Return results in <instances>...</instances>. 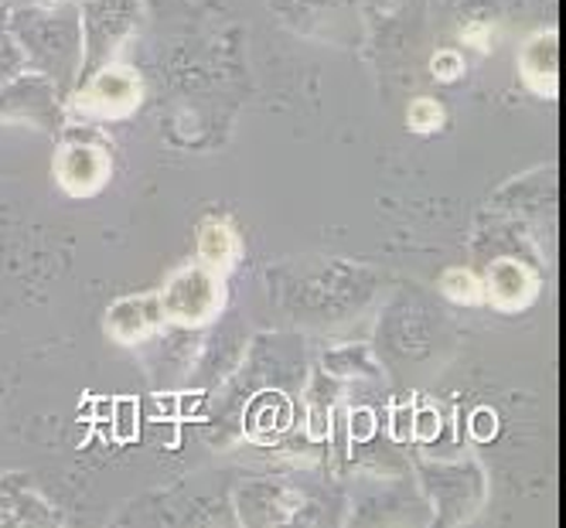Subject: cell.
Here are the masks:
<instances>
[{
    "label": "cell",
    "mask_w": 566,
    "mask_h": 528,
    "mask_svg": "<svg viewBox=\"0 0 566 528\" xmlns=\"http://www.w3.org/2000/svg\"><path fill=\"white\" fill-rule=\"evenodd\" d=\"M65 8H24L18 11L8 28L18 38L24 59H31L45 75L62 68L72 72L83 65V31L78 18H65Z\"/></svg>",
    "instance_id": "cell-1"
},
{
    "label": "cell",
    "mask_w": 566,
    "mask_h": 528,
    "mask_svg": "<svg viewBox=\"0 0 566 528\" xmlns=\"http://www.w3.org/2000/svg\"><path fill=\"white\" fill-rule=\"evenodd\" d=\"M144 103V83L130 65L106 62L90 72L83 83H75L69 99V116L78 124H116L130 119Z\"/></svg>",
    "instance_id": "cell-2"
},
{
    "label": "cell",
    "mask_w": 566,
    "mask_h": 528,
    "mask_svg": "<svg viewBox=\"0 0 566 528\" xmlns=\"http://www.w3.org/2000/svg\"><path fill=\"white\" fill-rule=\"evenodd\" d=\"M160 307H165L168 324L178 328H206L226 307L222 273L209 270L206 263L181 266L160 291Z\"/></svg>",
    "instance_id": "cell-3"
},
{
    "label": "cell",
    "mask_w": 566,
    "mask_h": 528,
    "mask_svg": "<svg viewBox=\"0 0 566 528\" xmlns=\"http://www.w3.org/2000/svg\"><path fill=\"white\" fill-rule=\"evenodd\" d=\"M140 0H86L78 31H83V65H78V83L113 62L116 49L127 42L137 24Z\"/></svg>",
    "instance_id": "cell-4"
},
{
    "label": "cell",
    "mask_w": 566,
    "mask_h": 528,
    "mask_svg": "<svg viewBox=\"0 0 566 528\" xmlns=\"http://www.w3.org/2000/svg\"><path fill=\"white\" fill-rule=\"evenodd\" d=\"M0 116L14 119V124H28L38 130H62L65 124V106L59 96V86L45 72H18L4 78L0 86Z\"/></svg>",
    "instance_id": "cell-5"
},
{
    "label": "cell",
    "mask_w": 566,
    "mask_h": 528,
    "mask_svg": "<svg viewBox=\"0 0 566 528\" xmlns=\"http://www.w3.org/2000/svg\"><path fill=\"white\" fill-rule=\"evenodd\" d=\"M113 178V154L93 140H65L55 154V181L69 198H93Z\"/></svg>",
    "instance_id": "cell-6"
},
{
    "label": "cell",
    "mask_w": 566,
    "mask_h": 528,
    "mask_svg": "<svg viewBox=\"0 0 566 528\" xmlns=\"http://www.w3.org/2000/svg\"><path fill=\"white\" fill-rule=\"evenodd\" d=\"M484 283V300L502 314H518L525 307H533L539 297V276L533 266H525L515 256H499L489 263L481 276Z\"/></svg>",
    "instance_id": "cell-7"
},
{
    "label": "cell",
    "mask_w": 566,
    "mask_h": 528,
    "mask_svg": "<svg viewBox=\"0 0 566 528\" xmlns=\"http://www.w3.org/2000/svg\"><path fill=\"white\" fill-rule=\"evenodd\" d=\"M168 324L160 294H130L106 310L103 328L116 345H144Z\"/></svg>",
    "instance_id": "cell-8"
},
{
    "label": "cell",
    "mask_w": 566,
    "mask_h": 528,
    "mask_svg": "<svg viewBox=\"0 0 566 528\" xmlns=\"http://www.w3.org/2000/svg\"><path fill=\"white\" fill-rule=\"evenodd\" d=\"M518 75L530 93L553 99L559 89V34L539 31L518 52Z\"/></svg>",
    "instance_id": "cell-9"
},
{
    "label": "cell",
    "mask_w": 566,
    "mask_h": 528,
    "mask_svg": "<svg viewBox=\"0 0 566 528\" xmlns=\"http://www.w3.org/2000/svg\"><path fill=\"white\" fill-rule=\"evenodd\" d=\"M62 511L52 508L18 474H0V525H59Z\"/></svg>",
    "instance_id": "cell-10"
},
{
    "label": "cell",
    "mask_w": 566,
    "mask_h": 528,
    "mask_svg": "<svg viewBox=\"0 0 566 528\" xmlns=\"http://www.w3.org/2000/svg\"><path fill=\"white\" fill-rule=\"evenodd\" d=\"M239 260V235L226 219H209L198 229V263L216 273H229Z\"/></svg>",
    "instance_id": "cell-11"
},
{
    "label": "cell",
    "mask_w": 566,
    "mask_h": 528,
    "mask_svg": "<svg viewBox=\"0 0 566 528\" xmlns=\"http://www.w3.org/2000/svg\"><path fill=\"white\" fill-rule=\"evenodd\" d=\"M325 372H332L335 379H358V376H379L376 361L369 358V348L352 345V348H338L325 355Z\"/></svg>",
    "instance_id": "cell-12"
},
{
    "label": "cell",
    "mask_w": 566,
    "mask_h": 528,
    "mask_svg": "<svg viewBox=\"0 0 566 528\" xmlns=\"http://www.w3.org/2000/svg\"><path fill=\"white\" fill-rule=\"evenodd\" d=\"M440 294L454 300V304H484V283L474 270H464V266H454L440 276Z\"/></svg>",
    "instance_id": "cell-13"
},
{
    "label": "cell",
    "mask_w": 566,
    "mask_h": 528,
    "mask_svg": "<svg viewBox=\"0 0 566 528\" xmlns=\"http://www.w3.org/2000/svg\"><path fill=\"white\" fill-rule=\"evenodd\" d=\"M443 119H448V113H443V106L430 96H420L410 103L407 109V127L413 134H437L443 127Z\"/></svg>",
    "instance_id": "cell-14"
},
{
    "label": "cell",
    "mask_w": 566,
    "mask_h": 528,
    "mask_svg": "<svg viewBox=\"0 0 566 528\" xmlns=\"http://www.w3.org/2000/svg\"><path fill=\"white\" fill-rule=\"evenodd\" d=\"M24 52L18 45V38L11 34L8 28V18H4V8H0V78H11L24 68Z\"/></svg>",
    "instance_id": "cell-15"
},
{
    "label": "cell",
    "mask_w": 566,
    "mask_h": 528,
    "mask_svg": "<svg viewBox=\"0 0 566 528\" xmlns=\"http://www.w3.org/2000/svg\"><path fill=\"white\" fill-rule=\"evenodd\" d=\"M430 75L437 78V83H454V78H461L464 75V59L458 55V52H437L433 59H430Z\"/></svg>",
    "instance_id": "cell-16"
},
{
    "label": "cell",
    "mask_w": 566,
    "mask_h": 528,
    "mask_svg": "<svg viewBox=\"0 0 566 528\" xmlns=\"http://www.w3.org/2000/svg\"><path fill=\"white\" fill-rule=\"evenodd\" d=\"M348 433H352V440H369L376 433V413L373 410H352Z\"/></svg>",
    "instance_id": "cell-17"
},
{
    "label": "cell",
    "mask_w": 566,
    "mask_h": 528,
    "mask_svg": "<svg viewBox=\"0 0 566 528\" xmlns=\"http://www.w3.org/2000/svg\"><path fill=\"white\" fill-rule=\"evenodd\" d=\"M471 436L474 440H492V436H499V416L492 410H478L471 416Z\"/></svg>",
    "instance_id": "cell-18"
},
{
    "label": "cell",
    "mask_w": 566,
    "mask_h": 528,
    "mask_svg": "<svg viewBox=\"0 0 566 528\" xmlns=\"http://www.w3.org/2000/svg\"><path fill=\"white\" fill-rule=\"evenodd\" d=\"M440 430V420L433 410H423V413H413V440H433Z\"/></svg>",
    "instance_id": "cell-19"
},
{
    "label": "cell",
    "mask_w": 566,
    "mask_h": 528,
    "mask_svg": "<svg viewBox=\"0 0 566 528\" xmlns=\"http://www.w3.org/2000/svg\"><path fill=\"white\" fill-rule=\"evenodd\" d=\"M413 413L410 405H402V410L396 413V423H392V436L396 440H413Z\"/></svg>",
    "instance_id": "cell-20"
},
{
    "label": "cell",
    "mask_w": 566,
    "mask_h": 528,
    "mask_svg": "<svg viewBox=\"0 0 566 528\" xmlns=\"http://www.w3.org/2000/svg\"><path fill=\"white\" fill-rule=\"evenodd\" d=\"M464 42H468L471 49H478V52H489V49H492V42H489V28H484V24L464 28Z\"/></svg>",
    "instance_id": "cell-21"
},
{
    "label": "cell",
    "mask_w": 566,
    "mask_h": 528,
    "mask_svg": "<svg viewBox=\"0 0 566 528\" xmlns=\"http://www.w3.org/2000/svg\"><path fill=\"white\" fill-rule=\"evenodd\" d=\"M0 8H4V0H0Z\"/></svg>",
    "instance_id": "cell-22"
}]
</instances>
